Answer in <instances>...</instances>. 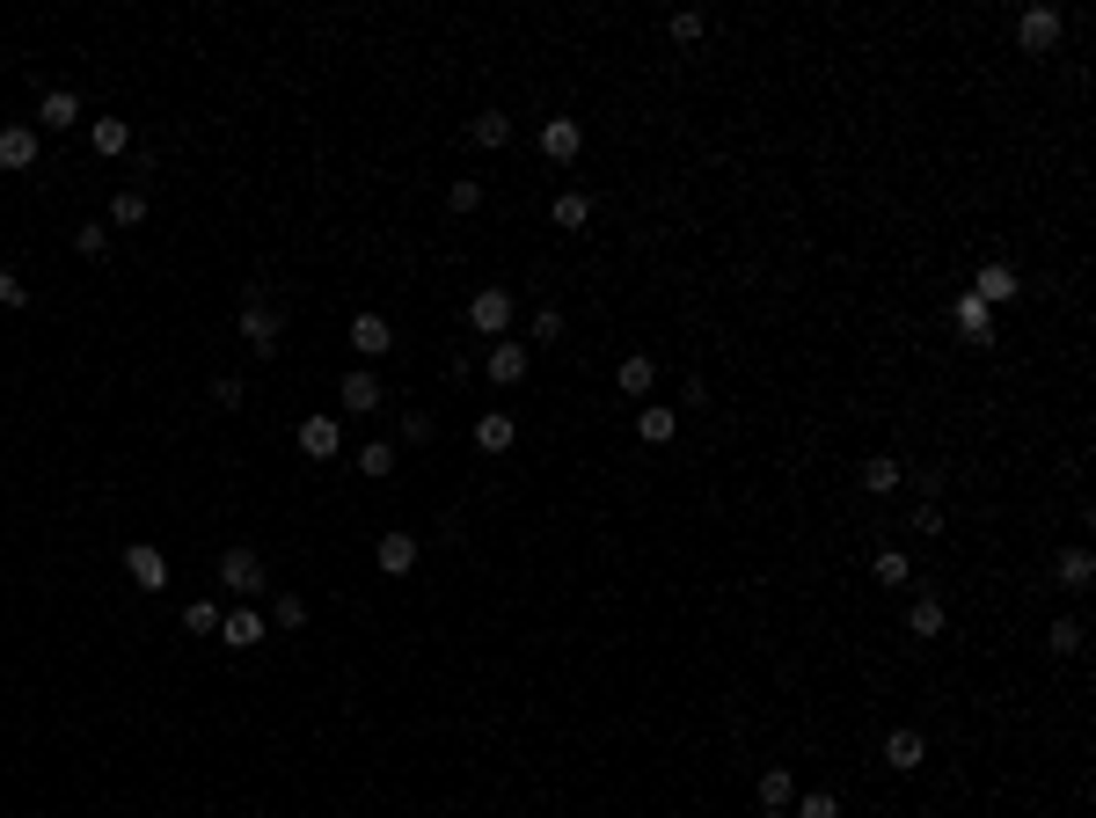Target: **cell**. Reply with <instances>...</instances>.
<instances>
[{
	"instance_id": "cell-1",
	"label": "cell",
	"mask_w": 1096,
	"mask_h": 818,
	"mask_svg": "<svg viewBox=\"0 0 1096 818\" xmlns=\"http://www.w3.org/2000/svg\"><path fill=\"white\" fill-rule=\"evenodd\" d=\"M234 329H242L249 351H264V359H270V351H278V337H286V314L270 308L264 286H256V292H242V308H234Z\"/></svg>"
},
{
	"instance_id": "cell-2",
	"label": "cell",
	"mask_w": 1096,
	"mask_h": 818,
	"mask_svg": "<svg viewBox=\"0 0 1096 818\" xmlns=\"http://www.w3.org/2000/svg\"><path fill=\"white\" fill-rule=\"evenodd\" d=\"M219 585H227L234 600H256V592H264V555L256 549H227L219 555Z\"/></svg>"
},
{
	"instance_id": "cell-3",
	"label": "cell",
	"mask_w": 1096,
	"mask_h": 818,
	"mask_svg": "<svg viewBox=\"0 0 1096 818\" xmlns=\"http://www.w3.org/2000/svg\"><path fill=\"white\" fill-rule=\"evenodd\" d=\"M1060 29H1068V15H1060V8H1023V15H1016V45L1038 59V51L1060 45Z\"/></svg>"
},
{
	"instance_id": "cell-4",
	"label": "cell",
	"mask_w": 1096,
	"mask_h": 818,
	"mask_svg": "<svg viewBox=\"0 0 1096 818\" xmlns=\"http://www.w3.org/2000/svg\"><path fill=\"white\" fill-rule=\"evenodd\" d=\"M124 578H132V592H161V585H169V555L154 549V541H132V549H124Z\"/></svg>"
},
{
	"instance_id": "cell-5",
	"label": "cell",
	"mask_w": 1096,
	"mask_h": 818,
	"mask_svg": "<svg viewBox=\"0 0 1096 818\" xmlns=\"http://www.w3.org/2000/svg\"><path fill=\"white\" fill-rule=\"evenodd\" d=\"M511 308H519V300H511L505 286H483V292H475V300H468V329H483V337H505Z\"/></svg>"
},
{
	"instance_id": "cell-6",
	"label": "cell",
	"mask_w": 1096,
	"mask_h": 818,
	"mask_svg": "<svg viewBox=\"0 0 1096 818\" xmlns=\"http://www.w3.org/2000/svg\"><path fill=\"white\" fill-rule=\"evenodd\" d=\"M337 402L351 409V417H373V409L388 402V387H381V373H365V365H351V373L337 381Z\"/></svg>"
},
{
	"instance_id": "cell-7",
	"label": "cell",
	"mask_w": 1096,
	"mask_h": 818,
	"mask_svg": "<svg viewBox=\"0 0 1096 818\" xmlns=\"http://www.w3.org/2000/svg\"><path fill=\"white\" fill-rule=\"evenodd\" d=\"M1016 292H1023V278H1016L1009 264H995V256H987V264L973 270V300H987V308H1009Z\"/></svg>"
},
{
	"instance_id": "cell-8",
	"label": "cell",
	"mask_w": 1096,
	"mask_h": 818,
	"mask_svg": "<svg viewBox=\"0 0 1096 818\" xmlns=\"http://www.w3.org/2000/svg\"><path fill=\"white\" fill-rule=\"evenodd\" d=\"M373 563H381L388 578H410V570H417V533L410 527H388V533H381V549H373Z\"/></svg>"
},
{
	"instance_id": "cell-9",
	"label": "cell",
	"mask_w": 1096,
	"mask_h": 818,
	"mask_svg": "<svg viewBox=\"0 0 1096 818\" xmlns=\"http://www.w3.org/2000/svg\"><path fill=\"white\" fill-rule=\"evenodd\" d=\"M337 446H344L337 417H300V454L308 460H337Z\"/></svg>"
},
{
	"instance_id": "cell-10",
	"label": "cell",
	"mask_w": 1096,
	"mask_h": 818,
	"mask_svg": "<svg viewBox=\"0 0 1096 818\" xmlns=\"http://www.w3.org/2000/svg\"><path fill=\"white\" fill-rule=\"evenodd\" d=\"M483 373H490L497 387H519V381H527V344L497 337V344H490V359H483Z\"/></svg>"
},
{
	"instance_id": "cell-11",
	"label": "cell",
	"mask_w": 1096,
	"mask_h": 818,
	"mask_svg": "<svg viewBox=\"0 0 1096 818\" xmlns=\"http://www.w3.org/2000/svg\"><path fill=\"white\" fill-rule=\"evenodd\" d=\"M541 154H549V161H578L585 154V124L578 118H549L541 124Z\"/></svg>"
},
{
	"instance_id": "cell-12",
	"label": "cell",
	"mask_w": 1096,
	"mask_h": 818,
	"mask_svg": "<svg viewBox=\"0 0 1096 818\" xmlns=\"http://www.w3.org/2000/svg\"><path fill=\"white\" fill-rule=\"evenodd\" d=\"M950 322H958V337H965V344H987V337H995V308H987V300H973V292H958Z\"/></svg>"
},
{
	"instance_id": "cell-13",
	"label": "cell",
	"mask_w": 1096,
	"mask_h": 818,
	"mask_svg": "<svg viewBox=\"0 0 1096 818\" xmlns=\"http://www.w3.org/2000/svg\"><path fill=\"white\" fill-rule=\"evenodd\" d=\"M388 344H395L388 314H373V308H365V314H351V351H359V359H381Z\"/></svg>"
},
{
	"instance_id": "cell-14",
	"label": "cell",
	"mask_w": 1096,
	"mask_h": 818,
	"mask_svg": "<svg viewBox=\"0 0 1096 818\" xmlns=\"http://www.w3.org/2000/svg\"><path fill=\"white\" fill-rule=\"evenodd\" d=\"M922 760H928V738H922V731H914V723H906V731H892V738H884V768H892V774H914V768H922Z\"/></svg>"
},
{
	"instance_id": "cell-15",
	"label": "cell",
	"mask_w": 1096,
	"mask_h": 818,
	"mask_svg": "<svg viewBox=\"0 0 1096 818\" xmlns=\"http://www.w3.org/2000/svg\"><path fill=\"white\" fill-rule=\"evenodd\" d=\"M37 161V124H0V169H29Z\"/></svg>"
},
{
	"instance_id": "cell-16",
	"label": "cell",
	"mask_w": 1096,
	"mask_h": 818,
	"mask_svg": "<svg viewBox=\"0 0 1096 818\" xmlns=\"http://www.w3.org/2000/svg\"><path fill=\"white\" fill-rule=\"evenodd\" d=\"M219 643H234V650L264 643V614H256V606H234V614H219Z\"/></svg>"
},
{
	"instance_id": "cell-17",
	"label": "cell",
	"mask_w": 1096,
	"mask_h": 818,
	"mask_svg": "<svg viewBox=\"0 0 1096 818\" xmlns=\"http://www.w3.org/2000/svg\"><path fill=\"white\" fill-rule=\"evenodd\" d=\"M73 118H81V96H73V88H45V96H37V124H45V132H67Z\"/></svg>"
},
{
	"instance_id": "cell-18",
	"label": "cell",
	"mask_w": 1096,
	"mask_h": 818,
	"mask_svg": "<svg viewBox=\"0 0 1096 818\" xmlns=\"http://www.w3.org/2000/svg\"><path fill=\"white\" fill-rule=\"evenodd\" d=\"M1052 578L1068 585V592H1089V585H1096V555H1089V549H1060Z\"/></svg>"
},
{
	"instance_id": "cell-19",
	"label": "cell",
	"mask_w": 1096,
	"mask_h": 818,
	"mask_svg": "<svg viewBox=\"0 0 1096 818\" xmlns=\"http://www.w3.org/2000/svg\"><path fill=\"white\" fill-rule=\"evenodd\" d=\"M88 146H96L103 161H118V154H132V124H124V118H96V124H88Z\"/></svg>"
},
{
	"instance_id": "cell-20",
	"label": "cell",
	"mask_w": 1096,
	"mask_h": 818,
	"mask_svg": "<svg viewBox=\"0 0 1096 818\" xmlns=\"http://www.w3.org/2000/svg\"><path fill=\"white\" fill-rule=\"evenodd\" d=\"M614 381H622V395H651V387H658V359H651V351H629Z\"/></svg>"
},
{
	"instance_id": "cell-21",
	"label": "cell",
	"mask_w": 1096,
	"mask_h": 818,
	"mask_svg": "<svg viewBox=\"0 0 1096 818\" xmlns=\"http://www.w3.org/2000/svg\"><path fill=\"white\" fill-rule=\"evenodd\" d=\"M511 438H519V424H511L505 409H490V417H475V446H483V454H505Z\"/></svg>"
},
{
	"instance_id": "cell-22",
	"label": "cell",
	"mask_w": 1096,
	"mask_h": 818,
	"mask_svg": "<svg viewBox=\"0 0 1096 818\" xmlns=\"http://www.w3.org/2000/svg\"><path fill=\"white\" fill-rule=\"evenodd\" d=\"M900 482H906V468H900V460H892V454H877V460H863V490H870V497H892V490H900Z\"/></svg>"
},
{
	"instance_id": "cell-23",
	"label": "cell",
	"mask_w": 1096,
	"mask_h": 818,
	"mask_svg": "<svg viewBox=\"0 0 1096 818\" xmlns=\"http://www.w3.org/2000/svg\"><path fill=\"white\" fill-rule=\"evenodd\" d=\"M790 804H797L790 768H760V811H790Z\"/></svg>"
},
{
	"instance_id": "cell-24",
	"label": "cell",
	"mask_w": 1096,
	"mask_h": 818,
	"mask_svg": "<svg viewBox=\"0 0 1096 818\" xmlns=\"http://www.w3.org/2000/svg\"><path fill=\"white\" fill-rule=\"evenodd\" d=\"M673 432H681V417H673V409H651V402L636 409V438H643V446H665Z\"/></svg>"
},
{
	"instance_id": "cell-25",
	"label": "cell",
	"mask_w": 1096,
	"mask_h": 818,
	"mask_svg": "<svg viewBox=\"0 0 1096 818\" xmlns=\"http://www.w3.org/2000/svg\"><path fill=\"white\" fill-rule=\"evenodd\" d=\"M468 140H475V146H505L511 140V118H505V110H483V118H468Z\"/></svg>"
},
{
	"instance_id": "cell-26",
	"label": "cell",
	"mask_w": 1096,
	"mask_h": 818,
	"mask_svg": "<svg viewBox=\"0 0 1096 818\" xmlns=\"http://www.w3.org/2000/svg\"><path fill=\"white\" fill-rule=\"evenodd\" d=\"M359 476H373V482H388V476H395V446H388V438L359 446Z\"/></svg>"
},
{
	"instance_id": "cell-27",
	"label": "cell",
	"mask_w": 1096,
	"mask_h": 818,
	"mask_svg": "<svg viewBox=\"0 0 1096 818\" xmlns=\"http://www.w3.org/2000/svg\"><path fill=\"white\" fill-rule=\"evenodd\" d=\"M943 622H950L943 600H914L906 606V628H914V636H943Z\"/></svg>"
},
{
	"instance_id": "cell-28",
	"label": "cell",
	"mask_w": 1096,
	"mask_h": 818,
	"mask_svg": "<svg viewBox=\"0 0 1096 818\" xmlns=\"http://www.w3.org/2000/svg\"><path fill=\"white\" fill-rule=\"evenodd\" d=\"M790 818H841V796L833 790H804L797 804H790Z\"/></svg>"
},
{
	"instance_id": "cell-29",
	"label": "cell",
	"mask_w": 1096,
	"mask_h": 818,
	"mask_svg": "<svg viewBox=\"0 0 1096 818\" xmlns=\"http://www.w3.org/2000/svg\"><path fill=\"white\" fill-rule=\"evenodd\" d=\"M146 219V191H118L110 197V227H140Z\"/></svg>"
},
{
	"instance_id": "cell-30",
	"label": "cell",
	"mask_w": 1096,
	"mask_h": 818,
	"mask_svg": "<svg viewBox=\"0 0 1096 818\" xmlns=\"http://www.w3.org/2000/svg\"><path fill=\"white\" fill-rule=\"evenodd\" d=\"M870 570H877V585H906V578H914V563H906L900 549H877V563H870Z\"/></svg>"
},
{
	"instance_id": "cell-31",
	"label": "cell",
	"mask_w": 1096,
	"mask_h": 818,
	"mask_svg": "<svg viewBox=\"0 0 1096 818\" xmlns=\"http://www.w3.org/2000/svg\"><path fill=\"white\" fill-rule=\"evenodd\" d=\"M1046 643H1052V658H1074V650H1082V622H1074V614H1068V622H1052Z\"/></svg>"
},
{
	"instance_id": "cell-32",
	"label": "cell",
	"mask_w": 1096,
	"mask_h": 818,
	"mask_svg": "<svg viewBox=\"0 0 1096 818\" xmlns=\"http://www.w3.org/2000/svg\"><path fill=\"white\" fill-rule=\"evenodd\" d=\"M585 219H592V197H585V191H563V197H556V227H585Z\"/></svg>"
},
{
	"instance_id": "cell-33",
	"label": "cell",
	"mask_w": 1096,
	"mask_h": 818,
	"mask_svg": "<svg viewBox=\"0 0 1096 818\" xmlns=\"http://www.w3.org/2000/svg\"><path fill=\"white\" fill-rule=\"evenodd\" d=\"M183 628H191V636H219V606L213 600H191V606H183Z\"/></svg>"
},
{
	"instance_id": "cell-34",
	"label": "cell",
	"mask_w": 1096,
	"mask_h": 818,
	"mask_svg": "<svg viewBox=\"0 0 1096 818\" xmlns=\"http://www.w3.org/2000/svg\"><path fill=\"white\" fill-rule=\"evenodd\" d=\"M73 249H81V256H103V249H110V227H103V219L73 227Z\"/></svg>"
},
{
	"instance_id": "cell-35",
	"label": "cell",
	"mask_w": 1096,
	"mask_h": 818,
	"mask_svg": "<svg viewBox=\"0 0 1096 818\" xmlns=\"http://www.w3.org/2000/svg\"><path fill=\"white\" fill-rule=\"evenodd\" d=\"M270 622H278V628H308V600H300V592H286V600L270 606Z\"/></svg>"
},
{
	"instance_id": "cell-36",
	"label": "cell",
	"mask_w": 1096,
	"mask_h": 818,
	"mask_svg": "<svg viewBox=\"0 0 1096 818\" xmlns=\"http://www.w3.org/2000/svg\"><path fill=\"white\" fill-rule=\"evenodd\" d=\"M446 205H454V213H475V205H483V183H475V176H461V183L446 191Z\"/></svg>"
},
{
	"instance_id": "cell-37",
	"label": "cell",
	"mask_w": 1096,
	"mask_h": 818,
	"mask_svg": "<svg viewBox=\"0 0 1096 818\" xmlns=\"http://www.w3.org/2000/svg\"><path fill=\"white\" fill-rule=\"evenodd\" d=\"M702 15H695V8H681V15H673V45H702Z\"/></svg>"
},
{
	"instance_id": "cell-38",
	"label": "cell",
	"mask_w": 1096,
	"mask_h": 818,
	"mask_svg": "<svg viewBox=\"0 0 1096 818\" xmlns=\"http://www.w3.org/2000/svg\"><path fill=\"white\" fill-rule=\"evenodd\" d=\"M556 337H563V314L541 308V314H534V344H556Z\"/></svg>"
},
{
	"instance_id": "cell-39",
	"label": "cell",
	"mask_w": 1096,
	"mask_h": 818,
	"mask_svg": "<svg viewBox=\"0 0 1096 818\" xmlns=\"http://www.w3.org/2000/svg\"><path fill=\"white\" fill-rule=\"evenodd\" d=\"M242 395H249V387L234 381V373H227V381H213V402H227V409H242Z\"/></svg>"
},
{
	"instance_id": "cell-40",
	"label": "cell",
	"mask_w": 1096,
	"mask_h": 818,
	"mask_svg": "<svg viewBox=\"0 0 1096 818\" xmlns=\"http://www.w3.org/2000/svg\"><path fill=\"white\" fill-rule=\"evenodd\" d=\"M906 527H914V533H943V512H936V505H914V519H906Z\"/></svg>"
},
{
	"instance_id": "cell-41",
	"label": "cell",
	"mask_w": 1096,
	"mask_h": 818,
	"mask_svg": "<svg viewBox=\"0 0 1096 818\" xmlns=\"http://www.w3.org/2000/svg\"><path fill=\"white\" fill-rule=\"evenodd\" d=\"M23 300H29L23 278H15V270H0V308H23Z\"/></svg>"
},
{
	"instance_id": "cell-42",
	"label": "cell",
	"mask_w": 1096,
	"mask_h": 818,
	"mask_svg": "<svg viewBox=\"0 0 1096 818\" xmlns=\"http://www.w3.org/2000/svg\"><path fill=\"white\" fill-rule=\"evenodd\" d=\"M760 818H790V811H760Z\"/></svg>"
}]
</instances>
